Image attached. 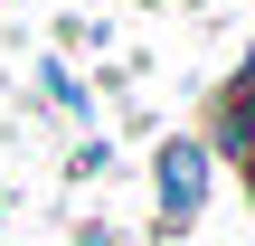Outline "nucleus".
<instances>
[{
	"mask_svg": "<svg viewBox=\"0 0 255 246\" xmlns=\"http://www.w3.org/2000/svg\"><path fill=\"white\" fill-rule=\"evenodd\" d=\"M161 190H170V209H189V199H199V152H189V142L161 161Z\"/></svg>",
	"mask_w": 255,
	"mask_h": 246,
	"instance_id": "nucleus-1",
	"label": "nucleus"
}]
</instances>
